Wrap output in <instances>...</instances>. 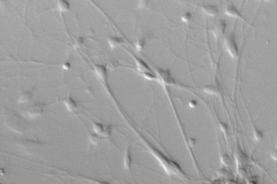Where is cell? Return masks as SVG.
<instances>
[{
  "label": "cell",
  "instance_id": "1",
  "mask_svg": "<svg viewBox=\"0 0 277 184\" xmlns=\"http://www.w3.org/2000/svg\"><path fill=\"white\" fill-rule=\"evenodd\" d=\"M224 46L225 50L227 51L232 57L234 59L238 57L239 55L238 48L235 42L234 36L233 35H230L225 39Z\"/></svg>",
  "mask_w": 277,
  "mask_h": 184
},
{
  "label": "cell",
  "instance_id": "2",
  "mask_svg": "<svg viewBox=\"0 0 277 184\" xmlns=\"http://www.w3.org/2000/svg\"><path fill=\"white\" fill-rule=\"evenodd\" d=\"M45 105L42 103H37L32 105L26 108L24 111V115L30 118H35L42 115Z\"/></svg>",
  "mask_w": 277,
  "mask_h": 184
},
{
  "label": "cell",
  "instance_id": "3",
  "mask_svg": "<svg viewBox=\"0 0 277 184\" xmlns=\"http://www.w3.org/2000/svg\"><path fill=\"white\" fill-rule=\"evenodd\" d=\"M93 130L95 134H98L103 138L110 136L112 127L110 125L95 122H93Z\"/></svg>",
  "mask_w": 277,
  "mask_h": 184
},
{
  "label": "cell",
  "instance_id": "4",
  "mask_svg": "<svg viewBox=\"0 0 277 184\" xmlns=\"http://www.w3.org/2000/svg\"><path fill=\"white\" fill-rule=\"evenodd\" d=\"M156 73L160 80L163 82L164 83L167 84H175L174 80L171 77V73L169 70L158 69L156 70Z\"/></svg>",
  "mask_w": 277,
  "mask_h": 184
},
{
  "label": "cell",
  "instance_id": "5",
  "mask_svg": "<svg viewBox=\"0 0 277 184\" xmlns=\"http://www.w3.org/2000/svg\"><path fill=\"white\" fill-rule=\"evenodd\" d=\"M226 28V23L223 19H220L211 30V32L216 39H219L224 35Z\"/></svg>",
  "mask_w": 277,
  "mask_h": 184
},
{
  "label": "cell",
  "instance_id": "6",
  "mask_svg": "<svg viewBox=\"0 0 277 184\" xmlns=\"http://www.w3.org/2000/svg\"><path fill=\"white\" fill-rule=\"evenodd\" d=\"M225 14L226 15L231 16L233 17H236V18H239L241 19H243V21H245V19L242 17V16L240 15L239 11L237 10V9L235 8V7L233 5H228L226 7L225 9Z\"/></svg>",
  "mask_w": 277,
  "mask_h": 184
},
{
  "label": "cell",
  "instance_id": "7",
  "mask_svg": "<svg viewBox=\"0 0 277 184\" xmlns=\"http://www.w3.org/2000/svg\"><path fill=\"white\" fill-rule=\"evenodd\" d=\"M134 59L137 63V67L138 70L141 72V73H146V72H149V73H152V71L149 68L148 65L144 62L143 60H142L140 58H137V57L134 56Z\"/></svg>",
  "mask_w": 277,
  "mask_h": 184
},
{
  "label": "cell",
  "instance_id": "8",
  "mask_svg": "<svg viewBox=\"0 0 277 184\" xmlns=\"http://www.w3.org/2000/svg\"><path fill=\"white\" fill-rule=\"evenodd\" d=\"M63 102L69 111H74L75 110H76L78 107L76 102L73 99L72 96L70 95L69 96L68 98L66 99Z\"/></svg>",
  "mask_w": 277,
  "mask_h": 184
},
{
  "label": "cell",
  "instance_id": "9",
  "mask_svg": "<svg viewBox=\"0 0 277 184\" xmlns=\"http://www.w3.org/2000/svg\"><path fill=\"white\" fill-rule=\"evenodd\" d=\"M132 164V156L131 151L129 146L127 147L124 156V167L126 169L128 170L130 169Z\"/></svg>",
  "mask_w": 277,
  "mask_h": 184
},
{
  "label": "cell",
  "instance_id": "10",
  "mask_svg": "<svg viewBox=\"0 0 277 184\" xmlns=\"http://www.w3.org/2000/svg\"><path fill=\"white\" fill-rule=\"evenodd\" d=\"M202 10L205 14L209 16H216L218 15L219 10L216 7L211 5L204 6L202 7Z\"/></svg>",
  "mask_w": 277,
  "mask_h": 184
},
{
  "label": "cell",
  "instance_id": "11",
  "mask_svg": "<svg viewBox=\"0 0 277 184\" xmlns=\"http://www.w3.org/2000/svg\"><path fill=\"white\" fill-rule=\"evenodd\" d=\"M95 73L96 75L101 79L104 80L106 77V69L103 65H95L94 66Z\"/></svg>",
  "mask_w": 277,
  "mask_h": 184
},
{
  "label": "cell",
  "instance_id": "12",
  "mask_svg": "<svg viewBox=\"0 0 277 184\" xmlns=\"http://www.w3.org/2000/svg\"><path fill=\"white\" fill-rule=\"evenodd\" d=\"M108 41L110 45V47L112 48H115L117 46H119L121 43L124 42L123 39L120 37L111 36L108 39Z\"/></svg>",
  "mask_w": 277,
  "mask_h": 184
},
{
  "label": "cell",
  "instance_id": "13",
  "mask_svg": "<svg viewBox=\"0 0 277 184\" xmlns=\"http://www.w3.org/2000/svg\"><path fill=\"white\" fill-rule=\"evenodd\" d=\"M32 97V93L31 91H24L18 99V102L19 103H26L30 101Z\"/></svg>",
  "mask_w": 277,
  "mask_h": 184
},
{
  "label": "cell",
  "instance_id": "14",
  "mask_svg": "<svg viewBox=\"0 0 277 184\" xmlns=\"http://www.w3.org/2000/svg\"><path fill=\"white\" fill-rule=\"evenodd\" d=\"M103 138L102 137L95 133H89V140L91 144L94 145H97L100 144Z\"/></svg>",
  "mask_w": 277,
  "mask_h": 184
},
{
  "label": "cell",
  "instance_id": "15",
  "mask_svg": "<svg viewBox=\"0 0 277 184\" xmlns=\"http://www.w3.org/2000/svg\"><path fill=\"white\" fill-rule=\"evenodd\" d=\"M204 92L211 95H217L219 93V90L216 86L213 85H209L203 89Z\"/></svg>",
  "mask_w": 277,
  "mask_h": 184
},
{
  "label": "cell",
  "instance_id": "16",
  "mask_svg": "<svg viewBox=\"0 0 277 184\" xmlns=\"http://www.w3.org/2000/svg\"><path fill=\"white\" fill-rule=\"evenodd\" d=\"M58 7L61 12H65L68 10L69 4L66 1L60 0L58 1Z\"/></svg>",
  "mask_w": 277,
  "mask_h": 184
},
{
  "label": "cell",
  "instance_id": "17",
  "mask_svg": "<svg viewBox=\"0 0 277 184\" xmlns=\"http://www.w3.org/2000/svg\"><path fill=\"white\" fill-rule=\"evenodd\" d=\"M253 134H254V138L257 141L260 140L263 137V132L259 130L255 127H254L253 128Z\"/></svg>",
  "mask_w": 277,
  "mask_h": 184
},
{
  "label": "cell",
  "instance_id": "18",
  "mask_svg": "<svg viewBox=\"0 0 277 184\" xmlns=\"http://www.w3.org/2000/svg\"><path fill=\"white\" fill-rule=\"evenodd\" d=\"M145 44V40L144 39H139L136 42L135 46L138 51H141L143 49Z\"/></svg>",
  "mask_w": 277,
  "mask_h": 184
},
{
  "label": "cell",
  "instance_id": "19",
  "mask_svg": "<svg viewBox=\"0 0 277 184\" xmlns=\"http://www.w3.org/2000/svg\"><path fill=\"white\" fill-rule=\"evenodd\" d=\"M222 161H223V163L225 166H229L231 164V159L227 154H225L223 157Z\"/></svg>",
  "mask_w": 277,
  "mask_h": 184
},
{
  "label": "cell",
  "instance_id": "20",
  "mask_svg": "<svg viewBox=\"0 0 277 184\" xmlns=\"http://www.w3.org/2000/svg\"><path fill=\"white\" fill-rule=\"evenodd\" d=\"M142 76L146 78V79H148V80H156V77L154 76L153 75H152V73H149V72H146V73H142Z\"/></svg>",
  "mask_w": 277,
  "mask_h": 184
},
{
  "label": "cell",
  "instance_id": "21",
  "mask_svg": "<svg viewBox=\"0 0 277 184\" xmlns=\"http://www.w3.org/2000/svg\"><path fill=\"white\" fill-rule=\"evenodd\" d=\"M191 17H192V14L189 12H187L184 15L181 16V19L182 21L185 22H188L191 19Z\"/></svg>",
  "mask_w": 277,
  "mask_h": 184
},
{
  "label": "cell",
  "instance_id": "22",
  "mask_svg": "<svg viewBox=\"0 0 277 184\" xmlns=\"http://www.w3.org/2000/svg\"><path fill=\"white\" fill-rule=\"evenodd\" d=\"M83 43H84V39L82 37H79L76 40L75 45L76 47H79L81 46L83 44Z\"/></svg>",
  "mask_w": 277,
  "mask_h": 184
},
{
  "label": "cell",
  "instance_id": "23",
  "mask_svg": "<svg viewBox=\"0 0 277 184\" xmlns=\"http://www.w3.org/2000/svg\"><path fill=\"white\" fill-rule=\"evenodd\" d=\"M271 157L274 160H277V149L273 150L271 153Z\"/></svg>",
  "mask_w": 277,
  "mask_h": 184
},
{
  "label": "cell",
  "instance_id": "24",
  "mask_svg": "<svg viewBox=\"0 0 277 184\" xmlns=\"http://www.w3.org/2000/svg\"><path fill=\"white\" fill-rule=\"evenodd\" d=\"M196 105H197L196 102H195V101H194V100L191 101V102H190V107H195V106H196Z\"/></svg>",
  "mask_w": 277,
  "mask_h": 184
},
{
  "label": "cell",
  "instance_id": "25",
  "mask_svg": "<svg viewBox=\"0 0 277 184\" xmlns=\"http://www.w3.org/2000/svg\"><path fill=\"white\" fill-rule=\"evenodd\" d=\"M63 68L65 69H68L70 68V64L69 63H66L63 66Z\"/></svg>",
  "mask_w": 277,
  "mask_h": 184
}]
</instances>
